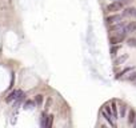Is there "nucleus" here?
I'll return each mask as SVG.
<instances>
[{
    "label": "nucleus",
    "instance_id": "obj_10",
    "mask_svg": "<svg viewBox=\"0 0 136 128\" xmlns=\"http://www.w3.org/2000/svg\"><path fill=\"white\" fill-rule=\"evenodd\" d=\"M135 69V67H127V68H124L123 71H121V72H119L117 73V76H116V79H120V78H123L124 75H126V73H129L131 72V71H134Z\"/></svg>",
    "mask_w": 136,
    "mask_h": 128
},
{
    "label": "nucleus",
    "instance_id": "obj_11",
    "mask_svg": "<svg viewBox=\"0 0 136 128\" xmlns=\"http://www.w3.org/2000/svg\"><path fill=\"white\" fill-rule=\"evenodd\" d=\"M135 119H136V112H135V109H131L128 112V124H129V126L134 124Z\"/></svg>",
    "mask_w": 136,
    "mask_h": 128
},
{
    "label": "nucleus",
    "instance_id": "obj_20",
    "mask_svg": "<svg viewBox=\"0 0 136 128\" xmlns=\"http://www.w3.org/2000/svg\"><path fill=\"white\" fill-rule=\"evenodd\" d=\"M53 123V115H49L48 116V123H47V128H49Z\"/></svg>",
    "mask_w": 136,
    "mask_h": 128
},
{
    "label": "nucleus",
    "instance_id": "obj_18",
    "mask_svg": "<svg viewBox=\"0 0 136 128\" xmlns=\"http://www.w3.org/2000/svg\"><path fill=\"white\" fill-rule=\"evenodd\" d=\"M127 79H128V81H132V83H135V81H136V71H135V69L131 71V72H129V76H128Z\"/></svg>",
    "mask_w": 136,
    "mask_h": 128
},
{
    "label": "nucleus",
    "instance_id": "obj_9",
    "mask_svg": "<svg viewBox=\"0 0 136 128\" xmlns=\"http://www.w3.org/2000/svg\"><path fill=\"white\" fill-rule=\"evenodd\" d=\"M109 106H111V111H112L113 119H119V112H117V106H116V103H115V101H112Z\"/></svg>",
    "mask_w": 136,
    "mask_h": 128
},
{
    "label": "nucleus",
    "instance_id": "obj_1",
    "mask_svg": "<svg viewBox=\"0 0 136 128\" xmlns=\"http://www.w3.org/2000/svg\"><path fill=\"white\" fill-rule=\"evenodd\" d=\"M126 3H127V0H115V1H112L111 4H108V7H107V11H109V12L121 11Z\"/></svg>",
    "mask_w": 136,
    "mask_h": 128
},
{
    "label": "nucleus",
    "instance_id": "obj_5",
    "mask_svg": "<svg viewBox=\"0 0 136 128\" xmlns=\"http://www.w3.org/2000/svg\"><path fill=\"white\" fill-rule=\"evenodd\" d=\"M23 91H20V89H15V91H12V92L8 95V98H7V103H12L13 100H16V99L19 98V96H21L23 95Z\"/></svg>",
    "mask_w": 136,
    "mask_h": 128
},
{
    "label": "nucleus",
    "instance_id": "obj_4",
    "mask_svg": "<svg viewBox=\"0 0 136 128\" xmlns=\"http://www.w3.org/2000/svg\"><path fill=\"white\" fill-rule=\"evenodd\" d=\"M123 31L124 33H129V32H136V21H129L127 24H124L123 27Z\"/></svg>",
    "mask_w": 136,
    "mask_h": 128
},
{
    "label": "nucleus",
    "instance_id": "obj_3",
    "mask_svg": "<svg viewBox=\"0 0 136 128\" xmlns=\"http://www.w3.org/2000/svg\"><path fill=\"white\" fill-rule=\"evenodd\" d=\"M121 20H123V15H120V13H115V15H111L106 19L107 24H109V25L115 24V23H117V21H121Z\"/></svg>",
    "mask_w": 136,
    "mask_h": 128
},
{
    "label": "nucleus",
    "instance_id": "obj_14",
    "mask_svg": "<svg viewBox=\"0 0 136 128\" xmlns=\"http://www.w3.org/2000/svg\"><path fill=\"white\" fill-rule=\"evenodd\" d=\"M47 123H48V116H47V113H43V115H41V120H40V126L41 127H45L47 128Z\"/></svg>",
    "mask_w": 136,
    "mask_h": 128
},
{
    "label": "nucleus",
    "instance_id": "obj_16",
    "mask_svg": "<svg viewBox=\"0 0 136 128\" xmlns=\"http://www.w3.org/2000/svg\"><path fill=\"white\" fill-rule=\"evenodd\" d=\"M127 45L132 48H136V38H129L127 39Z\"/></svg>",
    "mask_w": 136,
    "mask_h": 128
},
{
    "label": "nucleus",
    "instance_id": "obj_15",
    "mask_svg": "<svg viewBox=\"0 0 136 128\" xmlns=\"http://www.w3.org/2000/svg\"><path fill=\"white\" fill-rule=\"evenodd\" d=\"M126 113H127V107L126 106H120V109H119V119L126 118Z\"/></svg>",
    "mask_w": 136,
    "mask_h": 128
},
{
    "label": "nucleus",
    "instance_id": "obj_22",
    "mask_svg": "<svg viewBox=\"0 0 136 128\" xmlns=\"http://www.w3.org/2000/svg\"><path fill=\"white\" fill-rule=\"evenodd\" d=\"M134 127H136V119H135V121H134V124H132Z\"/></svg>",
    "mask_w": 136,
    "mask_h": 128
},
{
    "label": "nucleus",
    "instance_id": "obj_12",
    "mask_svg": "<svg viewBox=\"0 0 136 128\" xmlns=\"http://www.w3.org/2000/svg\"><path fill=\"white\" fill-rule=\"evenodd\" d=\"M101 115H103V116H104V119H106V120H107V121H108V123H109V124H111V126H112V127H116L115 121H113V118H112V116H109V115H107V113H106V112H104V109H103V111H101Z\"/></svg>",
    "mask_w": 136,
    "mask_h": 128
},
{
    "label": "nucleus",
    "instance_id": "obj_7",
    "mask_svg": "<svg viewBox=\"0 0 136 128\" xmlns=\"http://www.w3.org/2000/svg\"><path fill=\"white\" fill-rule=\"evenodd\" d=\"M129 56L127 55V53H124V55L119 56V58H116L115 60H113V65H120V64H124L127 60H128Z\"/></svg>",
    "mask_w": 136,
    "mask_h": 128
},
{
    "label": "nucleus",
    "instance_id": "obj_8",
    "mask_svg": "<svg viewBox=\"0 0 136 128\" xmlns=\"http://www.w3.org/2000/svg\"><path fill=\"white\" fill-rule=\"evenodd\" d=\"M121 15H123V18H126V16H136V8H134V7L126 8Z\"/></svg>",
    "mask_w": 136,
    "mask_h": 128
},
{
    "label": "nucleus",
    "instance_id": "obj_6",
    "mask_svg": "<svg viewBox=\"0 0 136 128\" xmlns=\"http://www.w3.org/2000/svg\"><path fill=\"white\" fill-rule=\"evenodd\" d=\"M124 24H126V23H124L123 20L115 23V24H111V25H109V32H115V31H117V30L121 31V30H123V27H124Z\"/></svg>",
    "mask_w": 136,
    "mask_h": 128
},
{
    "label": "nucleus",
    "instance_id": "obj_21",
    "mask_svg": "<svg viewBox=\"0 0 136 128\" xmlns=\"http://www.w3.org/2000/svg\"><path fill=\"white\" fill-rule=\"evenodd\" d=\"M51 103H52V100H51V99H48V103L45 104V108H48V107H49V104H51Z\"/></svg>",
    "mask_w": 136,
    "mask_h": 128
},
{
    "label": "nucleus",
    "instance_id": "obj_19",
    "mask_svg": "<svg viewBox=\"0 0 136 128\" xmlns=\"http://www.w3.org/2000/svg\"><path fill=\"white\" fill-rule=\"evenodd\" d=\"M43 95H38V96H36V98H35V104H36V106H41V104H43Z\"/></svg>",
    "mask_w": 136,
    "mask_h": 128
},
{
    "label": "nucleus",
    "instance_id": "obj_13",
    "mask_svg": "<svg viewBox=\"0 0 136 128\" xmlns=\"http://www.w3.org/2000/svg\"><path fill=\"white\" fill-rule=\"evenodd\" d=\"M33 107H35V101H32V100H27L24 104H23V108H24V109H32Z\"/></svg>",
    "mask_w": 136,
    "mask_h": 128
},
{
    "label": "nucleus",
    "instance_id": "obj_17",
    "mask_svg": "<svg viewBox=\"0 0 136 128\" xmlns=\"http://www.w3.org/2000/svg\"><path fill=\"white\" fill-rule=\"evenodd\" d=\"M119 49H120V45H117V44L112 45L111 49H109V53H111V56H115V55H116V52H117Z\"/></svg>",
    "mask_w": 136,
    "mask_h": 128
},
{
    "label": "nucleus",
    "instance_id": "obj_23",
    "mask_svg": "<svg viewBox=\"0 0 136 128\" xmlns=\"http://www.w3.org/2000/svg\"><path fill=\"white\" fill-rule=\"evenodd\" d=\"M135 84H136V81H135Z\"/></svg>",
    "mask_w": 136,
    "mask_h": 128
},
{
    "label": "nucleus",
    "instance_id": "obj_2",
    "mask_svg": "<svg viewBox=\"0 0 136 128\" xmlns=\"http://www.w3.org/2000/svg\"><path fill=\"white\" fill-rule=\"evenodd\" d=\"M124 38H126V33H124L123 31H120V33H119L117 36H109V44L115 45V44H117V43H121Z\"/></svg>",
    "mask_w": 136,
    "mask_h": 128
}]
</instances>
